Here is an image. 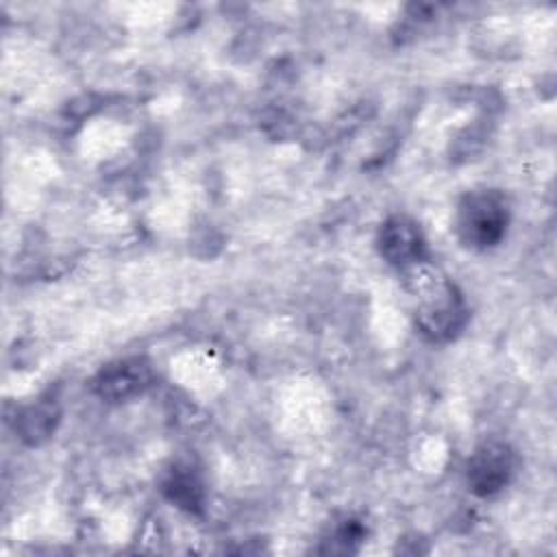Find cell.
I'll list each match as a JSON object with an SVG mask.
<instances>
[{"label":"cell","mask_w":557,"mask_h":557,"mask_svg":"<svg viewBox=\"0 0 557 557\" xmlns=\"http://www.w3.org/2000/svg\"><path fill=\"white\" fill-rule=\"evenodd\" d=\"M418 294L416 324L420 333L431 342L453 339L468 322V307L455 283L440 278L426 261L405 270Z\"/></svg>","instance_id":"6da1fadb"},{"label":"cell","mask_w":557,"mask_h":557,"mask_svg":"<svg viewBox=\"0 0 557 557\" xmlns=\"http://www.w3.org/2000/svg\"><path fill=\"white\" fill-rule=\"evenodd\" d=\"M509 220V200L500 189H472L457 205L455 233L466 248L483 252L505 239Z\"/></svg>","instance_id":"7a4b0ae2"},{"label":"cell","mask_w":557,"mask_h":557,"mask_svg":"<svg viewBox=\"0 0 557 557\" xmlns=\"http://www.w3.org/2000/svg\"><path fill=\"white\" fill-rule=\"evenodd\" d=\"M516 472V455L509 444L490 440L474 448L466 466V481L472 494L481 498L503 492Z\"/></svg>","instance_id":"3957f363"},{"label":"cell","mask_w":557,"mask_h":557,"mask_svg":"<svg viewBox=\"0 0 557 557\" xmlns=\"http://www.w3.org/2000/svg\"><path fill=\"white\" fill-rule=\"evenodd\" d=\"M376 246L381 257L403 272L424 263L429 257L426 239L420 224L407 215L387 218L379 228Z\"/></svg>","instance_id":"277c9868"},{"label":"cell","mask_w":557,"mask_h":557,"mask_svg":"<svg viewBox=\"0 0 557 557\" xmlns=\"http://www.w3.org/2000/svg\"><path fill=\"white\" fill-rule=\"evenodd\" d=\"M152 379L154 372L148 359L124 357L100 368L91 381V389L109 403H120L146 392L152 385Z\"/></svg>","instance_id":"5b68a950"},{"label":"cell","mask_w":557,"mask_h":557,"mask_svg":"<svg viewBox=\"0 0 557 557\" xmlns=\"http://www.w3.org/2000/svg\"><path fill=\"white\" fill-rule=\"evenodd\" d=\"M161 492L170 503L189 513L202 511L205 485L189 463H174L161 481Z\"/></svg>","instance_id":"8992f818"},{"label":"cell","mask_w":557,"mask_h":557,"mask_svg":"<svg viewBox=\"0 0 557 557\" xmlns=\"http://www.w3.org/2000/svg\"><path fill=\"white\" fill-rule=\"evenodd\" d=\"M59 422V407L50 398L35 400L33 405L24 407L15 418L17 435L28 444H39L50 437Z\"/></svg>","instance_id":"52a82bcc"}]
</instances>
